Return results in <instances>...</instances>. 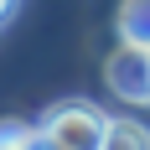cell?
Returning <instances> with one entry per match:
<instances>
[{"mask_svg": "<svg viewBox=\"0 0 150 150\" xmlns=\"http://www.w3.org/2000/svg\"><path fill=\"white\" fill-rule=\"evenodd\" d=\"M36 140H42L47 150H104L109 119H104L93 104H83V98L52 104L47 119H42V129H36Z\"/></svg>", "mask_w": 150, "mask_h": 150, "instance_id": "1", "label": "cell"}, {"mask_svg": "<svg viewBox=\"0 0 150 150\" xmlns=\"http://www.w3.org/2000/svg\"><path fill=\"white\" fill-rule=\"evenodd\" d=\"M104 83L119 93L124 104H150V52L119 42L104 62Z\"/></svg>", "mask_w": 150, "mask_h": 150, "instance_id": "2", "label": "cell"}, {"mask_svg": "<svg viewBox=\"0 0 150 150\" xmlns=\"http://www.w3.org/2000/svg\"><path fill=\"white\" fill-rule=\"evenodd\" d=\"M119 42L150 52V0H124L119 5Z\"/></svg>", "mask_w": 150, "mask_h": 150, "instance_id": "3", "label": "cell"}, {"mask_svg": "<svg viewBox=\"0 0 150 150\" xmlns=\"http://www.w3.org/2000/svg\"><path fill=\"white\" fill-rule=\"evenodd\" d=\"M104 150H150V129H140V124H129V119H114Z\"/></svg>", "mask_w": 150, "mask_h": 150, "instance_id": "4", "label": "cell"}, {"mask_svg": "<svg viewBox=\"0 0 150 150\" xmlns=\"http://www.w3.org/2000/svg\"><path fill=\"white\" fill-rule=\"evenodd\" d=\"M36 145V129L26 124H0V150H31Z\"/></svg>", "mask_w": 150, "mask_h": 150, "instance_id": "5", "label": "cell"}, {"mask_svg": "<svg viewBox=\"0 0 150 150\" xmlns=\"http://www.w3.org/2000/svg\"><path fill=\"white\" fill-rule=\"evenodd\" d=\"M16 11V0H0V21H5V16H11Z\"/></svg>", "mask_w": 150, "mask_h": 150, "instance_id": "6", "label": "cell"}]
</instances>
